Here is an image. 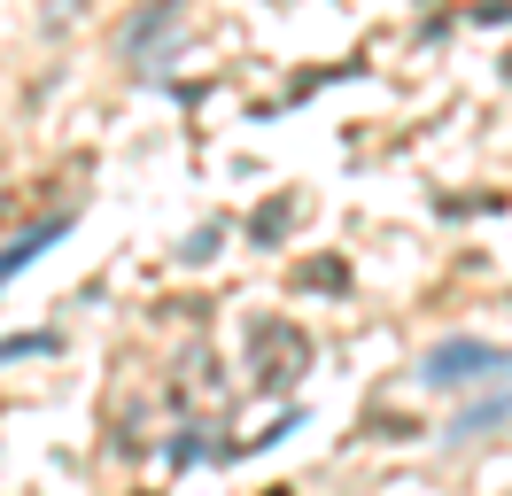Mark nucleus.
Wrapping results in <instances>:
<instances>
[{"mask_svg": "<svg viewBox=\"0 0 512 496\" xmlns=\"http://www.w3.org/2000/svg\"><path fill=\"white\" fill-rule=\"evenodd\" d=\"M489 372H505V380H512V349L474 341V334H450V341H435V349H427L419 380H427V388H474V380H489Z\"/></svg>", "mask_w": 512, "mask_h": 496, "instance_id": "obj_1", "label": "nucleus"}, {"mask_svg": "<svg viewBox=\"0 0 512 496\" xmlns=\"http://www.w3.org/2000/svg\"><path fill=\"white\" fill-rule=\"evenodd\" d=\"M63 233H70V217L55 210V217H39V225H24L16 241H0V287H8V279H24V272H32V256H39V248H55Z\"/></svg>", "mask_w": 512, "mask_h": 496, "instance_id": "obj_2", "label": "nucleus"}, {"mask_svg": "<svg viewBox=\"0 0 512 496\" xmlns=\"http://www.w3.org/2000/svg\"><path fill=\"white\" fill-rule=\"evenodd\" d=\"M171 31H179V8H148V16H140V24L125 31V55L140 62V70H148V55H156V47L171 39Z\"/></svg>", "mask_w": 512, "mask_h": 496, "instance_id": "obj_4", "label": "nucleus"}, {"mask_svg": "<svg viewBox=\"0 0 512 496\" xmlns=\"http://www.w3.org/2000/svg\"><path fill=\"white\" fill-rule=\"evenodd\" d=\"M63 349V334H8L0 341V365H16V357H55Z\"/></svg>", "mask_w": 512, "mask_h": 496, "instance_id": "obj_5", "label": "nucleus"}, {"mask_svg": "<svg viewBox=\"0 0 512 496\" xmlns=\"http://www.w3.org/2000/svg\"><path fill=\"white\" fill-rule=\"evenodd\" d=\"M288 217H295V202H272L264 217H249V241H280V233H288Z\"/></svg>", "mask_w": 512, "mask_h": 496, "instance_id": "obj_6", "label": "nucleus"}, {"mask_svg": "<svg viewBox=\"0 0 512 496\" xmlns=\"http://www.w3.org/2000/svg\"><path fill=\"white\" fill-rule=\"evenodd\" d=\"M489 427H512V388H497V396H481V403H466V411L443 427V442H474V434H489Z\"/></svg>", "mask_w": 512, "mask_h": 496, "instance_id": "obj_3", "label": "nucleus"}]
</instances>
